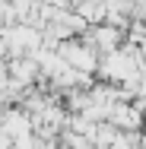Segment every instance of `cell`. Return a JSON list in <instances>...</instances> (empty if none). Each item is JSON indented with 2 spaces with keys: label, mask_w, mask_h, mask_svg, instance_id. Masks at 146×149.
Returning <instances> with one entry per match:
<instances>
[{
  "label": "cell",
  "mask_w": 146,
  "mask_h": 149,
  "mask_svg": "<svg viewBox=\"0 0 146 149\" xmlns=\"http://www.w3.org/2000/svg\"><path fill=\"white\" fill-rule=\"evenodd\" d=\"M0 118H3V105H0Z\"/></svg>",
  "instance_id": "52a82bcc"
},
{
  "label": "cell",
  "mask_w": 146,
  "mask_h": 149,
  "mask_svg": "<svg viewBox=\"0 0 146 149\" xmlns=\"http://www.w3.org/2000/svg\"><path fill=\"white\" fill-rule=\"evenodd\" d=\"M121 41H124V35L117 26H108V22H98L95 29H89V45L95 48V51H102V54H111L121 48Z\"/></svg>",
  "instance_id": "7a4b0ae2"
},
{
  "label": "cell",
  "mask_w": 146,
  "mask_h": 149,
  "mask_svg": "<svg viewBox=\"0 0 146 149\" xmlns=\"http://www.w3.org/2000/svg\"><path fill=\"white\" fill-rule=\"evenodd\" d=\"M0 133H3L6 140H19V136L32 133V118L22 108H10V111H3V118H0Z\"/></svg>",
  "instance_id": "3957f363"
},
{
  "label": "cell",
  "mask_w": 146,
  "mask_h": 149,
  "mask_svg": "<svg viewBox=\"0 0 146 149\" xmlns=\"http://www.w3.org/2000/svg\"><path fill=\"white\" fill-rule=\"evenodd\" d=\"M0 149H10V140H6L3 133H0Z\"/></svg>",
  "instance_id": "8992f818"
},
{
  "label": "cell",
  "mask_w": 146,
  "mask_h": 149,
  "mask_svg": "<svg viewBox=\"0 0 146 149\" xmlns=\"http://www.w3.org/2000/svg\"><path fill=\"white\" fill-rule=\"evenodd\" d=\"M6 73H10V79H13V83H19V86H29L35 76H41V73H38L35 57H10Z\"/></svg>",
  "instance_id": "277c9868"
},
{
  "label": "cell",
  "mask_w": 146,
  "mask_h": 149,
  "mask_svg": "<svg viewBox=\"0 0 146 149\" xmlns=\"http://www.w3.org/2000/svg\"><path fill=\"white\" fill-rule=\"evenodd\" d=\"M10 149H38V136L35 133H26L19 140H10Z\"/></svg>",
  "instance_id": "5b68a950"
},
{
  "label": "cell",
  "mask_w": 146,
  "mask_h": 149,
  "mask_svg": "<svg viewBox=\"0 0 146 149\" xmlns=\"http://www.w3.org/2000/svg\"><path fill=\"white\" fill-rule=\"evenodd\" d=\"M54 51L67 60V67H73V70L86 73V76H92V73L98 70V51H95L89 41H76V38H70V41H60Z\"/></svg>",
  "instance_id": "6da1fadb"
}]
</instances>
